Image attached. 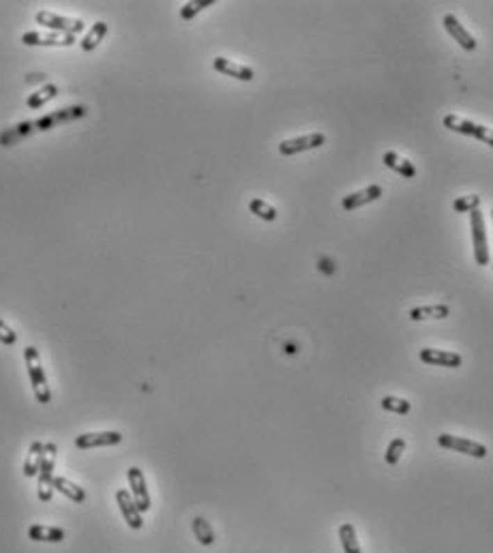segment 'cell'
<instances>
[{"label": "cell", "mask_w": 493, "mask_h": 553, "mask_svg": "<svg viewBox=\"0 0 493 553\" xmlns=\"http://www.w3.org/2000/svg\"><path fill=\"white\" fill-rule=\"evenodd\" d=\"M24 361H26V367H28V378H31L37 401L39 404H49V401H52V393H49L47 378H45L43 367H41V356H39L37 347H33V345L24 347Z\"/></svg>", "instance_id": "cell-1"}, {"label": "cell", "mask_w": 493, "mask_h": 553, "mask_svg": "<svg viewBox=\"0 0 493 553\" xmlns=\"http://www.w3.org/2000/svg\"><path fill=\"white\" fill-rule=\"evenodd\" d=\"M442 122H444V127H446V129H451L455 133H461V135H467V138L481 140L483 144H489L493 148V129L485 127V124L472 122V120L461 118L457 114H446Z\"/></svg>", "instance_id": "cell-2"}, {"label": "cell", "mask_w": 493, "mask_h": 553, "mask_svg": "<svg viewBox=\"0 0 493 553\" xmlns=\"http://www.w3.org/2000/svg\"><path fill=\"white\" fill-rule=\"evenodd\" d=\"M56 444H45V457L43 463L39 468V487H37V495L41 502H52L54 495V465H56Z\"/></svg>", "instance_id": "cell-3"}, {"label": "cell", "mask_w": 493, "mask_h": 553, "mask_svg": "<svg viewBox=\"0 0 493 553\" xmlns=\"http://www.w3.org/2000/svg\"><path fill=\"white\" fill-rule=\"evenodd\" d=\"M470 228H472V242H474V260L478 266H487L491 262L489 240H487V232H485V219H483V213L478 208L470 213Z\"/></svg>", "instance_id": "cell-4"}, {"label": "cell", "mask_w": 493, "mask_h": 553, "mask_svg": "<svg viewBox=\"0 0 493 553\" xmlns=\"http://www.w3.org/2000/svg\"><path fill=\"white\" fill-rule=\"evenodd\" d=\"M35 19H37V24H41V26L54 31V33H62V35L78 37L84 31V22L82 19H71V17H65V15H58V13H49V11H39L35 15Z\"/></svg>", "instance_id": "cell-5"}, {"label": "cell", "mask_w": 493, "mask_h": 553, "mask_svg": "<svg viewBox=\"0 0 493 553\" xmlns=\"http://www.w3.org/2000/svg\"><path fill=\"white\" fill-rule=\"evenodd\" d=\"M437 444L446 450H455V452H463V455H470L474 459H485L487 457V446H483L481 442L467 440L461 436H451V434H442L437 436Z\"/></svg>", "instance_id": "cell-6"}, {"label": "cell", "mask_w": 493, "mask_h": 553, "mask_svg": "<svg viewBox=\"0 0 493 553\" xmlns=\"http://www.w3.org/2000/svg\"><path fill=\"white\" fill-rule=\"evenodd\" d=\"M324 144H326V135L324 133H309V135H301V138H294V140H283L279 144V153L283 157H292V155L305 153V150L319 148Z\"/></svg>", "instance_id": "cell-7"}, {"label": "cell", "mask_w": 493, "mask_h": 553, "mask_svg": "<svg viewBox=\"0 0 493 553\" xmlns=\"http://www.w3.org/2000/svg\"><path fill=\"white\" fill-rule=\"evenodd\" d=\"M127 481H129V487H131V495L135 500V504L140 509V513H146L151 511V495H148V487H146V479L140 468H129L127 470Z\"/></svg>", "instance_id": "cell-8"}, {"label": "cell", "mask_w": 493, "mask_h": 553, "mask_svg": "<svg viewBox=\"0 0 493 553\" xmlns=\"http://www.w3.org/2000/svg\"><path fill=\"white\" fill-rule=\"evenodd\" d=\"M418 358H421L425 365H435V367H449V369H457L463 363V356L457 354V352H449V349H433V347H425L418 352Z\"/></svg>", "instance_id": "cell-9"}, {"label": "cell", "mask_w": 493, "mask_h": 553, "mask_svg": "<svg viewBox=\"0 0 493 553\" xmlns=\"http://www.w3.org/2000/svg\"><path fill=\"white\" fill-rule=\"evenodd\" d=\"M116 502H118V506H120V513L122 517H125L127 525L131 527V530H140V527L144 525V519H142V513L135 504V500L131 495V491L127 489H118L116 491Z\"/></svg>", "instance_id": "cell-10"}, {"label": "cell", "mask_w": 493, "mask_h": 553, "mask_svg": "<svg viewBox=\"0 0 493 553\" xmlns=\"http://www.w3.org/2000/svg\"><path fill=\"white\" fill-rule=\"evenodd\" d=\"M380 197H382V187L380 185H369V187H365L360 191H354L350 195H345L341 206H343V211L350 213V211H356L360 206H367V204L376 202V199H380Z\"/></svg>", "instance_id": "cell-11"}, {"label": "cell", "mask_w": 493, "mask_h": 553, "mask_svg": "<svg viewBox=\"0 0 493 553\" xmlns=\"http://www.w3.org/2000/svg\"><path fill=\"white\" fill-rule=\"evenodd\" d=\"M442 24H444V28H446V33H449V35H451V37H453V39L465 49V52H474L476 45H478L476 39L465 31V26H463V24H461L455 15H451V13H449V15H444Z\"/></svg>", "instance_id": "cell-12"}, {"label": "cell", "mask_w": 493, "mask_h": 553, "mask_svg": "<svg viewBox=\"0 0 493 553\" xmlns=\"http://www.w3.org/2000/svg\"><path fill=\"white\" fill-rule=\"evenodd\" d=\"M24 45H58V47H69L76 45V37L73 35H62V33H24L22 35Z\"/></svg>", "instance_id": "cell-13"}, {"label": "cell", "mask_w": 493, "mask_h": 553, "mask_svg": "<svg viewBox=\"0 0 493 553\" xmlns=\"http://www.w3.org/2000/svg\"><path fill=\"white\" fill-rule=\"evenodd\" d=\"M84 114H86V108H82V106H73V108H67V110H58L54 114H49V116H43V118L35 120V129L37 131H49V129H54L56 124L67 122V120H73V118H80Z\"/></svg>", "instance_id": "cell-14"}, {"label": "cell", "mask_w": 493, "mask_h": 553, "mask_svg": "<svg viewBox=\"0 0 493 553\" xmlns=\"http://www.w3.org/2000/svg\"><path fill=\"white\" fill-rule=\"evenodd\" d=\"M212 67L215 71L228 75V78H234V80H240V82H251L256 78V73L251 67H244V65H238L230 58H224V56H217L212 60Z\"/></svg>", "instance_id": "cell-15"}, {"label": "cell", "mask_w": 493, "mask_h": 553, "mask_svg": "<svg viewBox=\"0 0 493 553\" xmlns=\"http://www.w3.org/2000/svg\"><path fill=\"white\" fill-rule=\"evenodd\" d=\"M122 436L118 431H99V434H82L76 438V446L86 450V448H99V446H112L118 444Z\"/></svg>", "instance_id": "cell-16"}, {"label": "cell", "mask_w": 493, "mask_h": 553, "mask_svg": "<svg viewBox=\"0 0 493 553\" xmlns=\"http://www.w3.org/2000/svg\"><path fill=\"white\" fill-rule=\"evenodd\" d=\"M65 530L56 525H41L35 523L28 527V538L35 543H62L65 540Z\"/></svg>", "instance_id": "cell-17"}, {"label": "cell", "mask_w": 493, "mask_h": 553, "mask_svg": "<svg viewBox=\"0 0 493 553\" xmlns=\"http://www.w3.org/2000/svg\"><path fill=\"white\" fill-rule=\"evenodd\" d=\"M451 315L449 305H423L410 309V320L412 322H425V320H444Z\"/></svg>", "instance_id": "cell-18"}, {"label": "cell", "mask_w": 493, "mask_h": 553, "mask_svg": "<svg viewBox=\"0 0 493 553\" xmlns=\"http://www.w3.org/2000/svg\"><path fill=\"white\" fill-rule=\"evenodd\" d=\"M382 161H384V165H386V167H390L392 172L401 174L403 179H414V176H416V167H414V163H412V161H408V159H403V157H399L397 153H392V150H388V153H384Z\"/></svg>", "instance_id": "cell-19"}, {"label": "cell", "mask_w": 493, "mask_h": 553, "mask_svg": "<svg viewBox=\"0 0 493 553\" xmlns=\"http://www.w3.org/2000/svg\"><path fill=\"white\" fill-rule=\"evenodd\" d=\"M43 457H45V444H41V442H33L31 444V448H28V457H26V461H24V476H37L39 474V468H41V463H43Z\"/></svg>", "instance_id": "cell-20"}, {"label": "cell", "mask_w": 493, "mask_h": 553, "mask_svg": "<svg viewBox=\"0 0 493 553\" xmlns=\"http://www.w3.org/2000/svg\"><path fill=\"white\" fill-rule=\"evenodd\" d=\"M33 131H35V122H19V124H15V127H11V129L0 133V144H3V146H11V144L19 142L22 138L31 135Z\"/></svg>", "instance_id": "cell-21"}, {"label": "cell", "mask_w": 493, "mask_h": 553, "mask_svg": "<svg viewBox=\"0 0 493 553\" xmlns=\"http://www.w3.org/2000/svg\"><path fill=\"white\" fill-rule=\"evenodd\" d=\"M339 540H341L343 553H362L360 545H358V538H356V530H354L352 523H343L339 527Z\"/></svg>", "instance_id": "cell-22"}, {"label": "cell", "mask_w": 493, "mask_h": 553, "mask_svg": "<svg viewBox=\"0 0 493 553\" xmlns=\"http://www.w3.org/2000/svg\"><path fill=\"white\" fill-rule=\"evenodd\" d=\"M58 94V86L56 84H45L41 90H37V92H33L31 97H28V101H26V106L31 108V110H39V108H43L47 101H52V99Z\"/></svg>", "instance_id": "cell-23"}, {"label": "cell", "mask_w": 493, "mask_h": 553, "mask_svg": "<svg viewBox=\"0 0 493 553\" xmlns=\"http://www.w3.org/2000/svg\"><path fill=\"white\" fill-rule=\"evenodd\" d=\"M106 35H108V24L106 22H97L94 26L90 28V33L80 41L82 49H84V52H92V49L103 41Z\"/></svg>", "instance_id": "cell-24"}, {"label": "cell", "mask_w": 493, "mask_h": 553, "mask_svg": "<svg viewBox=\"0 0 493 553\" xmlns=\"http://www.w3.org/2000/svg\"><path fill=\"white\" fill-rule=\"evenodd\" d=\"M191 527H193V534H195V538L200 540V545H206V547H210V545L215 543V532H212L210 523H208L204 517H195V519L191 521Z\"/></svg>", "instance_id": "cell-25"}, {"label": "cell", "mask_w": 493, "mask_h": 553, "mask_svg": "<svg viewBox=\"0 0 493 553\" xmlns=\"http://www.w3.org/2000/svg\"><path fill=\"white\" fill-rule=\"evenodd\" d=\"M54 489L60 491L62 495H67L73 502H84L86 500V491L82 487H78V485H73L71 481L62 479V476H56V479H54Z\"/></svg>", "instance_id": "cell-26"}, {"label": "cell", "mask_w": 493, "mask_h": 553, "mask_svg": "<svg viewBox=\"0 0 493 553\" xmlns=\"http://www.w3.org/2000/svg\"><path fill=\"white\" fill-rule=\"evenodd\" d=\"M380 406H382V410H386V412H392V414H401V416H406V414L412 410V404H410V401H406V399H399V397H392V395L384 397V399L380 401Z\"/></svg>", "instance_id": "cell-27"}, {"label": "cell", "mask_w": 493, "mask_h": 553, "mask_svg": "<svg viewBox=\"0 0 493 553\" xmlns=\"http://www.w3.org/2000/svg\"><path fill=\"white\" fill-rule=\"evenodd\" d=\"M249 211L256 215V217H260V219H264V221H275L277 219V211H275V206H270L268 202H264V199H251L249 202Z\"/></svg>", "instance_id": "cell-28"}, {"label": "cell", "mask_w": 493, "mask_h": 553, "mask_svg": "<svg viewBox=\"0 0 493 553\" xmlns=\"http://www.w3.org/2000/svg\"><path fill=\"white\" fill-rule=\"evenodd\" d=\"M481 206V195L470 193V195H461L453 202V211L455 213H472Z\"/></svg>", "instance_id": "cell-29"}, {"label": "cell", "mask_w": 493, "mask_h": 553, "mask_svg": "<svg viewBox=\"0 0 493 553\" xmlns=\"http://www.w3.org/2000/svg\"><path fill=\"white\" fill-rule=\"evenodd\" d=\"M403 450H406V440H403V438H394V440H390V444H388V448H386V455H384L386 463H388V465H397L399 459H401V455H403Z\"/></svg>", "instance_id": "cell-30"}, {"label": "cell", "mask_w": 493, "mask_h": 553, "mask_svg": "<svg viewBox=\"0 0 493 553\" xmlns=\"http://www.w3.org/2000/svg\"><path fill=\"white\" fill-rule=\"evenodd\" d=\"M212 5H215V0H193V3L183 5V9H181V17H183L185 22H189V19H193L200 11H204L206 7H212Z\"/></svg>", "instance_id": "cell-31"}, {"label": "cell", "mask_w": 493, "mask_h": 553, "mask_svg": "<svg viewBox=\"0 0 493 553\" xmlns=\"http://www.w3.org/2000/svg\"><path fill=\"white\" fill-rule=\"evenodd\" d=\"M17 341V335L13 333V329H9V326L0 320V343L3 345H13Z\"/></svg>", "instance_id": "cell-32"}, {"label": "cell", "mask_w": 493, "mask_h": 553, "mask_svg": "<svg viewBox=\"0 0 493 553\" xmlns=\"http://www.w3.org/2000/svg\"><path fill=\"white\" fill-rule=\"evenodd\" d=\"M37 82H47V75H41V73L26 75V84H37Z\"/></svg>", "instance_id": "cell-33"}, {"label": "cell", "mask_w": 493, "mask_h": 553, "mask_svg": "<svg viewBox=\"0 0 493 553\" xmlns=\"http://www.w3.org/2000/svg\"><path fill=\"white\" fill-rule=\"evenodd\" d=\"M491 217H493V208H491Z\"/></svg>", "instance_id": "cell-34"}, {"label": "cell", "mask_w": 493, "mask_h": 553, "mask_svg": "<svg viewBox=\"0 0 493 553\" xmlns=\"http://www.w3.org/2000/svg\"><path fill=\"white\" fill-rule=\"evenodd\" d=\"M491 266H493V262H491Z\"/></svg>", "instance_id": "cell-35"}]
</instances>
